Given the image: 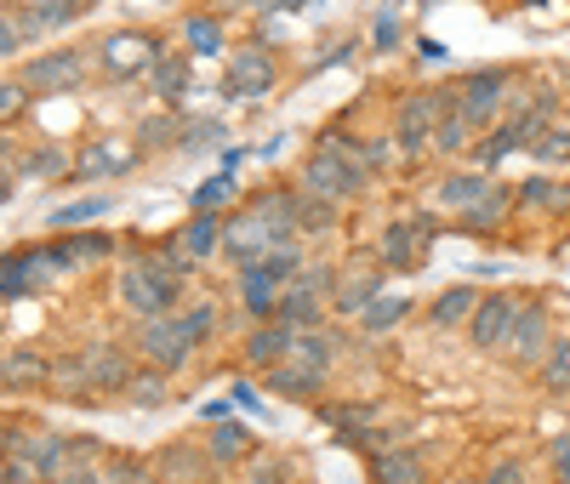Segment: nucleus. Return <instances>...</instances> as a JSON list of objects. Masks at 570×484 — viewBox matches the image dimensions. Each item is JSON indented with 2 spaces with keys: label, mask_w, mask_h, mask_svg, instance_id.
<instances>
[{
  "label": "nucleus",
  "mask_w": 570,
  "mask_h": 484,
  "mask_svg": "<svg viewBox=\"0 0 570 484\" xmlns=\"http://www.w3.org/2000/svg\"><path fill=\"white\" fill-rule=\"evenodd\" d=\"M343 285V268L337 263H308L279 297V325L292 330H325V314H331V297Z\"/></svg>",
  "instance_id": "obj_1"
},
{
  "label": "nucleus",
  "mask_w": 570,
  "mask_h": 484,
  "mask_svg": "<svg viewBox=\"0 0 570 484\" xmlns=\"http://www.w3.org/2000/svg\"><path fill=\"white\" fill-rule=\"evenodd\" d=\"M434 239H440V217H434V211L394 217L383 234H376V263H383L389 274H416Z\"/></svg>",
  "instance_id": "obj_2"
},
{
  "label": "nucleus",
  "mask_w": 570,
  "mask_h": 484,
  "mask_svg": "<svg viewBox=\"0 0 570 484\" xmlns=\"http://www.w3.org/2000/svg\"><path fill=\"white\" fill-rule=\"evenodd\" d=\"M365 182H371V171L360 160H343L331 149H314L303 160V177H297V188L314 194V200H325V206H348L354 194H365Z\"/></svg>",
  "instance_id": "obj_3"
},
{
  "label": "nucleus",
  "mask_w": 570,
  "mask_h": 484,
  "mask_svg": "<svg viewBox=\"0 0 570 484\" xmlns=\"http://www.w3.org/2000/svg\"><path fill=\"white\" fill-rule=\"evenodd\" d=\"M279 86V63L263 40L252 46H234L228 52V69H223V97L228 103H257V97H268Z\"/></svg>",
  "instance_id": "obj_4"
},
{
  "label": "nucleus",
  "mask_w": 570,
  "mask_h": 484,
  "mask_svg": "<svg viewBox=\"0 0 570 484\" xmlns=\"http://www.w3.org/2000/svg\"><path fill=\"white\" fill-rule=\"evenodd\" d=\"M166 58V46L142 29H115L98 40V69L109 80H137V75H155V63Z\"/></svg>",
  "instance_id": "obj_5"
},
{
  "label": "nucleus",
  "mask_w": 570,
  "mask_h": 484,
  "mask_svg": "<svg viewBox=\"0 0 570 484\" xmlns=\"http://www.w3.org/2000/svg\"><path fill=\"white\" fill-rule=\"evenodd\" d=\"M86 69H91V58L80 46H52V52H35L18 80L29 86V97H63V91H80Z\"/></svg>",
  "instance_id": "obj_6"
},
{
  "label": "nucleus",
  "mask_w": 570,
  "mask_h": 484,
  "mask_svg": "<svg viewBox=\"0 0 570 484\" xmlns=\"http://www.w3.org/2000/svg\"><path fill=\"white\" fill-rule=\"evenodd\" d=\"M137 354L149 359V371L160 376H177L188 359H195V336H188L183 314H166V319H149V325H137Z\"/></svg>",
  "instance_id": "obj_7"
},
{
  "label": "nucleus",
  "mask_w": 570,
  "mask_h": 484,
  "mask_svg": "<svg viewBox=\"0 0 570 484\" xmlns=\"http://www.w3.org/2000/svg\"><path fill=\"white\" fill-rule=\"evenodd\" d=\"M508 80H513V69H473V75L456 80V86H462V120H468L473 131H497V126H502Z\"/></svg>",
  "instance_id": "obj_8"
},
{
  "label": "nucleus",
  "mask_w": 570,
  "mask_h": 484,
  "mask_svg": "<svg viewBox=\"0 0 570 484\" xmlns=\"http://www.w3.org/2000/svg\"><path fill=\"white\" fill-rule=\"evenodd\" d=\"M120 303L149 325V319H166V314H183V290H171V285H160L142 263H120Z\"/></svg>",
  "instance_id": "obj_9"
},
{
  "label": "nucleus",
  "mask_w": 570,
  "mask_h": 484,
  "mask_svg": "<svg viewBox=\"0 0 570 484\" xmlns=\"http://www.w3.org/2000/svg\"><path fill=\"white\" fill-rule=\"evenodd\" d=\"M268 251H285V239L246 206V211H234L228 223H223V263H234V268H252V263H263Z\"/></svg>",
  "instance_id": "obj_10"
},
{
  "label": "nucleus",
  "mask_w": 570,
  "mask_h": 484,
  "mask_svg": "<svg viewBox=\"0 0 570 484\" xmlns=\"http://www.w3.org/2000/svg\"><path fill=\"white\" fill-rule=\"evenodd\" d=\"M519 308H525L519 290H491V297H480V308H473V319H468V343L480 354H502L508 336H513Z\"/></svg>",
  "instance_id": "obj_11"
},
{
  "label": "nucleus",
  "mask_w": 570,
  "mask_h": 484,
  "mask_svg": "<svg viewBox=\"0 0 570 484\" xmlns=\"http://www.w3.org/2000/svg\"><path fill=\"white\" fill-rule=\"evenodd\" d=\"M548 348H553V319H548V303L525 297V308H519L513 336H508V348H502V354H508L519 371H542Z\"/></svg>",
  "instance_id": "obj_12"
},
{
  "label": "nucleus",
  "mask_w": 570,
  "mask_h": 484,
  "mask_svg": "<svg viewBox=\"0 0 570 484\" xmlns=\"http://www.w3.org/2000/svg\"><path fill=\"white\" fill-rule=\"evenodd\" d=\"M434 131H440V97L434 91H411L400 103V120H394V149L411 160L422 149H434Z\"/></svg>",
  "instance_id": "obj_13"
},
{
  "label": "nucleus",
  "mask_w": 570,
  "mask_h": 484,
  "mask_svg": "<svg viewBox=\"0 0 570 484\" xmlns=\"http://www.w3.org/2000/svg\"><path fill=\"white\" fill-rule=\"evenodd\" d=\"M58 274H52V263H46V246H18V251H7V263H0V297L7 303H23V297H35V290H46Z\"/></svg>",
  "instance_id": "obj_14"
},
{
  "label": "nucleus",
  "mask_w": 570,
  "mask_h": 484,
  "mask_svg": "<svg viewBox=\"0 0 570 484\" xmlns=\"http://www.w3.org/2000/svg\"><path fill=\"white\" fill-rule=\"evenodd\" d=\"M137 160H142V149H137V142H126V137H91L86 149L75 155V177H80V182L126 177V171H131Z\"/></svg>",
  "instance_id": "obj_15"
},
{
  "label": "nucleus",
  "mask_w": 570,
  "mask_h": 484,
  "mask_svg": "<svg viewBox=\"0 0 570 484\" xmlns=\"http://www.w3.org/2000/svg\"><path fill=\"white\" fill-rule=\"evenodd\" d=\"M80 354H86V376H91V394L98 399H115V394H126V387L137 382V365H131V354L120 343H91Z\"/></svg>",
  "instance_id": "obj_16"
},
{
  "label": "nucleus",
  "mask_w": 570,
  "mask_h": 484,
  "mask_svg": "<svg viewBox=\"0 0 570 484\" xmlns=\"http://www.w3.org/2000/svg\"><path fill=\"white\" fill-rule=\"evenodd\" d=\"M383 263H360V268H343V285H337V297H331V314H343V319H360L376 297H383Z\"/></svg>",
  "instance_id": "obj_17"
},
{
  "label": "nucleus",
  "mask_w": 570,
  "mask_h": 484,
  "mask_svg": "<svg viewBox=\"0 0 570 484\" xmlns=\"http://www.w3.org/2000/svg\"><path fill=\"white\" fill-rule=\"evenodd\" d=\"M292 348H297V330L292 325H279V319H268V325H252V336H246V365L252 371H279V365H292Z\"/></svg>",
  "instance_id": "obj_18"
},
{
  "label": "nucleus",
  "mask_w": 570,
  "mask_h": 484,
  "mask_svg": "<svg viewBox=\"0 0 570 484\" xmlns=\"http://www.w3.org/2000/svg\"><path fill=\"white\" fill-rule=\"evenodd\" d=\"M279 297H285V285H279V279H268L257 263H252V268H240V308H246V319H252V325L279 319Z\"/></svg>",
  "instance_id": "obj_19"
},
{
  "label": "nucleus",
  "mask_w": 570,
  "mask_h": 484,
  "mask_svg": "<svg viewBox=\"0 0 570 484\" xmlns=\"http://www.w3.org/2000/svg\"><path fill=\"white\" fill-rule=\"evenodd\" d=\"M348 348V336L343 330H297V348H292V365L314 371V376H331V365H337V354Z\"/></svg>",
  "instance_id": "obj_20"
},
{
  "label": "nucleus",
  "mask_w": 570,
  "mask_h": 484,
  "mask_svg": "<svg viewBox=\"0 0 570 484\" xmlns=\"http://www.w3.org/2000/svg\"><path fill=\"white\" fill-rule=\"evenodd\" d=\"M212 451H195V445H166L160 451V462H155V473H160V484H206L212 478Z\"/></svg>",
  "instance_id": "obj_21"
},
{
  "label": "nucleus",
  "mask_w": 570,
  "mask_h": 484,
  "mask_svg": "<svg viewBox=\"0 0 570 484\" xmlns=\"http://www.w3.org/2000/svg\"><path fill=\"white\" fill-rule=\"evenodd\" d=\"M223 223H228V217H206V211H195V217H188L171 239L183 246V257L200 268V263H212V257L223 251Z\"/></svg>",
  "instance_id": "obj_22"
},
{
  "label": "nucleus",
  "mask_w": 570,
  "mask_h": 484,
  "mask_svg": "<svg viewBox=\"0 0 570 484\" xmlns=\"http://www.w3.org/2000/svg\"><path fill=\"white\" fill-rule=\"evenodd\" d=\"M473 308H480V290L473 285H445L434 303H428V325L434 330H468Z\"/></svg>",
  "instance_id": "obj_23"
},
{
  "label": "nucleus",
  "mask_w": 570,
  "mask_h": 484,
  "mask_svg": "<svg viewBox=\"0 0 570 484\" xmlns=\"http://www.w3.org/2000/svg\"><path fill=\"white\" fill-rule=\"evenodd\" d=\"M0 382L7 394H29V387H52V359L35 354V348H12L7 365H0Z\"/></svg>",
  "instance_id": "obj_24"
},
{
  "label": "nucleus",
  "mask_w": 570,
  "mask_h": 484,
  "mask_svg": "<svg viewBox=\"0 0 570 484\" xmlns=\"http://www.w3.org/2000/svg\"><path fill=\"white\" fill-rule=\"evenodd\" d=\"M371 484H428V462L411 445H394L383 456H371Z\"/></svg>",
  "instance_id": "obj_25"
},
{
  "label": "nucleus",
  "mask_w": 570,
  "mask_h": 484,
  "mask_svg": "<svg viewBox=\"0 0 570 484\" xmlns=\"http://www.w3.org/2000/svg\"><path fill=\"white\" fill-rule=\"evenodd\" d=\"M149 86H155L160 103H183V97L195 91V58H188V52H166V58L155 63Z\"/></svg>",
  "instance_id": "obj_26"
},
{
  "label": "nucleus",
  "mask_w": 570,
  "mask_h": 484,
  "mask_svg": "<svg viewBox=\"0 0 570 484\" xmlns=\"http://www.w3.org/2000/svg\"><path fill=\"white\" fill-rule=\"evenodd\" d=\"M263 394L308 405V399H320V394H325V376H314V371H303V365H279V371H268V376H263Z\"/></svg>",
  "instance_id": "obj_27"
},
{
  "label": "nucleus",
  "mask_w": 570,
  "mask_h": 484,
  "mask_svg": "<svg viewBox=\"0 0 570 484\" xmlns=\"http://www.w3.org/2000/svg\"><path fill=\"white\" fill-rule=\"evenodd\" d=\"M320 416L331 422V427H337L343 433V445H354L360 451V439H365V433H376V427H383V411H376V405H320Z\"/></svg>",
  "instance_id": "obj_28"
},
{
  "label": "nucleus",
  "mask_w": 570,
  "mask_h": 484,
  "mask_svg": "<svg viewBox=\"0 0 570 484\" xmlns=\"http://www.w3.org/2000/svg\"><path fill=\"white\" fill-rule=\"evenodd\" d=\"M519 206V188H508V182H497L491 194L473 211H462V234H491V228H502L508 223V211Z\"/></svg>",
  "instance_id": "obj_29"
},
{
  "label": "nucleus",
  "mask_w": 570,
  "mask_h": 484,
  "mask_svg": "<svg viewBox=\"0 0 570 484\" xmlns=\"http://www.w3.org/2000/svg\"><path fill=\"white\" fill-rule=\"evenodd\" d=\"M491 188H497V182H491L485 171H456V177H445V182H440V206L462 217V211H473V206H480Z\"/></svg>",
  "instance_id": "obj_30"
},
{
  "label": "nucleus",
  "mask_w": 570,
  "mask_h": 484,
  "mask_svg": "<svg viewBox=\"0 0 570 484\" xmlns=\"http://www.w3.org/2000/svg\"><path fill=\"white\" fill-rule=\"evenodd\" d=\"M23 177H29V182H58V177H75V155L63 149V142H35V149L23 155Z\"/></svg>",
  "instance_id": "obj_31"
},
{
  "label": "nucleus",
  "mask_w": 570,
  "mask_h": 484,
  "mask_svg": "<svg viewBox=\"0 0 570 484\" xmlns=\"http://www.w3.org/2000/svg\"><path fill=\"white\" fill-rule=\"evenodd\" d=\"M183 46H188V58H217L223 46H228L217 12H188V18H183Z\"/></svg>",
  "instance_id": "obj_32"
},
{
  "label": "nucleus",
  "mask_w": 570,
  "mask_h": 484,
  "mask_svg": "<svg viewBox=\"0 0 570 484\" xmlns=\"http://www.w3.org/2000/svg\"><path fill=\"white\" fill-rule=\"evenodd\" d=\"M109 194H86V200H69V206H58L52 217H46V223H52L58 234H80L86 223H98V217H109Z\"/></svg>",
  "instance_id": "obj_33"
},
{
  "label": "nucleus",
  "mask_w": 570,
  "mask_h": 484,
  "mask_svg": "<svg viewBox=\"0 0 570 484\" xmlns=\"http://www.w3.org/2000/svg\"><path fill=\"white\" fill-rule=\"evenodd\" d=\"M206 451H212V462H217V467L252 462V433H246L240 422H217V427H212V445H206Z\"/></svg>",
  "instance_id": "obj_34"
},
{
  "label": "nucleus",
  "mask_w": 570,
  "mask_h": 484,
  "mask_svg": "<svg viewBox=\"0 0 570 484\" xmlns=\"http://www.w3.org/2000/svg\"><path fill=\"white\" fill-rule=\"evenodd\" d=\"M405 314H411V297H405V290H383V297H376V303L360 314V330H365V336H383V330H394Z\"/></svg>",
  "instance_id": "obj_35"
},
{
  "label": "nucleus",
  "mask_w": 570,
  "mask_h": 484,
  "mask_svg": "<svg viewBox=\"0 0 570 484\" xmlns=\"http://www.w3.org/2000/svg\"><path fill=\"white\" fill-rule=\"evenodd\" d=\"M23 12H29V23H35L40 34H52V29L80 23L91 7H86V0H35V7H23Z\"/></svg>",
  "instance_id": "obj_36"
},
{
  "label": "nucleus",
  "mask_w": 570,
  "mask_h": 484,
  "mask_svg": "<svg viewBox=\"0 0 570 484\" xmlns=\"http://www.w3.org/2000/svg\"><path fill=\"white\" fill-rule=\"evenodd\" d=\"M183 142V120L177 115H149V120H137V149L142 155H166Z\"/></svg>",
  "instance_id": "obj_37"
},
{
  "label": "nucleus",
  "mask_w": 570,
  "mask_h": 484,
  "mask_svg": "<svg viewBox=\"0 0 570 484\" xmlns=\"http://www.w3.org/2000/svg\"><path fill=\"white\" fill-rule=\"evenodd\" d=\"M519 206H537V211H570V182L525 177V182H519Z\"/></svg>",
  "instance_id": "obj_38"
},
{
  "label": "nucleus",
  "mask_w": 570,
  "mask_h": 484,
  "mask_svg": "<svg viewBox=\"0 0 570 484\" xmlns=\"http://www.w3.org/2000/svg\"><path fill=\"white\" fill-rule=\"evenodd\" d=\"M35 40H40V29L29 23L23 7H0V52H7V58H23V46H35Z\"/></svg>",
  "instance_id": "obj_39"
},
{
  "label": "nucleus",
  "mask_w": 570,
  "mask_h": 484,
  "mask_svg": "<svg viewBox=\"0 0 570 484\" xmlns=\"http://www.w3.org/2000/svg\"><path fill=\"white\" fill-rule=\"evenodd\" d=\"M223 137H228V126H223L217 115L183 120V142H177V155H206V149H223Z\"/></svg>",
  "instance_id": "obj_40"
},
{
  "label": "nucleus",
  "mask_w": 570,
  "mask_h": 484,
  "mask_svg": "<svg viewBox=\"0 0 570 484\" xmlns=\"http://www.w3.org/2000/svg\"><path fill=\"white\" fill-rule=\"evenodd\" d=\"M52 387H58V394H69V399H98V394H91V376H86V354L52 359Z\"/></svg>",
  "instance_id": "obj_41"
},
{
  "label": "nucleus",
  "mask_w": 570,
  "mask_h": 484,
  "mask_svg": "<svg viewBox=\"0 0 570 484\" xmlns=\"http://www.w3.org/2000/svg\"><path fill=\"white\" fill-rule=\"evenodd\" d=\"M537 382L548 387V394H570V336H553V348H548Z\"/></svg>",
  "instance_id": "obj_42"
},
{
  "label": "nucleus",
  "mask_w": 570,
  "mask_h": 484,
  "mask_svg": "<svg viewBox=\"0 0 570 484\" xmlns=\"http://www.w3.org/2000/svg\"><path fill=\"white\" fill-rule=\"evenodd\" d=\"M166 394H171V376H160V371H137V382L126 387V405H137V411H160Z\"/></svg>",
  "instance_id": "obj_43"
},
{
  "label": "nucleus",
  "mask_w": 570,
  "mask_h": 484,
  "mask_svg": "<svg viewBox=\"0 0 570 484\" xmlns=\"http://www.w3.org/2000/svg\"><path fill=\"white\" fill-rule=\"evenodd\" d=\"M473 137H480V131H473V126L462 120V109H456V115H440L434 149H440V155H473Z\"/></svg>",
  "instance_id": "obj_44"
},
{
  "label": "nucleus",
  "mask_w": 570,
  "mask_h": 484,
  "mask_svg": "<svg viewBox=\"0 0 570 484\" xmlns=\"http://www.w3.org/2000/svg\"><path fill=\"white\" fill-rule=\"evenodd\" d=\"M234 194H240V182H234V171H217V177H206L200 188H195V211H206V217H217Z\"/></svg>",
  "instance_id": "obj_45"
},
{
  "label": "nucleus",
  "mask_w": 570,
  "mask_h": 484,
  "mask_svg": "<svg viewBox=\"0 0 570 484\" xmlns=\"http://www.w3.org/2000/svg\"><path fill=\"white\" fill-rule=\"evenodd\" d=\"M525 155H531L537 166H570V126H548Z\"/></svg>",
  "instance_id": "obj_46"
},
{
  "label": "nucleus",
  "mask_w": 570,
  "mask_h": 484,
  "mask_svg": "<svg viewBox=\"0 0 570 484\" xmlns=\"http://www.w3.org/2000/svg\"><path fill=\"white\" fill-rule=\"evenodd\" d=\"M331 228H337V206H325V200H314V194H303L297 234H303V239H320V234H331Z\"/></svg>",
  "instance_id": "obj_47"
},
{
  "label": "nucleus",
  "mask_w": 570,
  "mask_h": 484,
  "mask_svg": "<svg viewBox=\"0 0 570 484\" xmlns=\"http://www.w3.org/2000/svg\"><path fill=\"white\" fill-rule=\"evenodd\" d=\"M75 239V257H80V268H91V263H109L115 257V234H104V228H80V234H69Z\"/></svg>",
  "instance_id": "obj_48"
},
{
  "label": "nucleus",
  "mask_w": 570,
  "mask_h": 484,
  "mask_svg": "<svg viewBox=\"0 0 570 484\" xmlns=\"http://www.w3.org/2000/svg\"><path fill=\"white\" fill-rule=\"evenodd\" d=\"M217 319H223V314H217V303H212V297L183 308V325H188V336H195V348H206L212 336H217Z\"/></svg>",
  "instance_id": "obj_49"
},
{
  "label": "nucleus",
  "mask_w": 570,
  "mask_h": 484,
  "mask_svg": "<svg viewBox=\"0 0 570 484\" xmlns=\"http://www.w3.org/2000/svg\"><path fill=\"white\" fill-rule=\"evenodd\" d=\"M104 478H109V484H160V473H155L149 462H137V456H115V462H104Z\"/></svg>",
  "instance_id": "obj_50"
},
{
  "label": "nucleus",
  "mask_w": 570,
  "mask_h": 484,
  "mask_svg": "<svg viewBox=\"0 0 570 484\" xmlns=\"http://www.w3.org/2000/svg\"><path fill=\"white\" fill-rule=\"evenodd\" d=\"M246 484H292V462L285 456H252L246 462Z\"/></svg>",
  "instance_id": "obj_51"
},
{
  "label": "nucleus",
  "mask_w": 570,
  "mask_h": 484,
  "mask_svg": "<svg viewBox=\"0 0 570 484\" xmlns=\"http://www.w3.org/2000/svg\"><path fill=\"white\" fill-rule=\"evenodd\" d=\"M400 34H405L400 12H394V7H383V12H376V23H371V46H376V52H394Z\"/></svg>",
  "instance_id": "obj_52"
},
{
  "label": "nucleus",
  "mask_w": 570,
  "mask_h": 484,
  "mask_svg": "<svg viewBox=\"0 0 570 484\" xmlns=\"http://www.w3.org/2000/svg\"><path fill=\"white\" fill-rule=\"evenodd\" d=\"M354 52H360V40H331L325 52H320V58L308 63V75H325V69H337V63H348Z\"/></svg>",
  "instance_id": "obj_53"
},
{
  "label": "nucleus",
  "mask_w": 570,
  "mask_h": 484,
  "mask_svg": "<svg viewBox=\"0 0 570 484\" xmlns=\"http://www.w3.org/2000/svg\"><path fill=\"white\" fill-rule=\"evenodd\" d=\"M23 103H29V86H23V80L12 75L7 86H0V120H7V126H12V120L23 115Z\"/></svg>",
  "instance_id": "obj_54"
},
{
  "label": "nucleus",
  "mask_w": 570,
  "mask_h": 484,
  "mask_svg": "<svg viewBox=\"0 0 570 484\" xmlns=\"http://www.w3.org/2000/svg\"><path fill=\"white\" fill-rule=\"evenodd\" d=\"M480 484H531V467L519 462V456H502V462H497V467H491Z\"/></svg>",
  "instance_id": "obj_55"
},
{
  "label": "nucleus",
  "mask_w": 570,
  "mask_h": 484,
  "mask_svg": "<svg viewBox=\"0 0 570 484\" xmlns=\"http://www.w3.org/2000/svg\"><path fill=\"white\" fill-rule=\"evenodd\" d=\"M394 155H400V149H394V137H365V166H371V177H376V171H389Z\"/></svg>",
  "instance_id": "obj_56"
},
{
  "label": "nucleus",
  "mask_w": 570,
  "mask_h": 484,
  "mask_svg": "<svg viewBox=\"0 0 570 484\" xmlns=\"http://www.w3.org/2000/svg\"><path fill=\"white\" fill-rule=\"evenodd\" d=\"M548 467H553L559 484H570V433H559V439L548 445Z\"/></svg>",
  "instance_id": "obj_57"
},
{
  "label": "nucleus",
  "mask_w": 570,
  "mask_h": 484,
  "mask_svg": "<svg viewBox=\"0 0 570 484\" xmlns=\"http://www.w3.org/2000/svg\"><path fill=\"white\" fill-rule=\"evenodd\" d=\"M58 484H109V478H104V467H91V462H75V467H69V473H63Z\"/></svg>",
  "instance_id": "obj_58"
},
{
  "label": "nucleus",
  "mask_w": 570,
  "mask_h": 484,
  "mask_svg": "<svg viewBox=\"0 0 570 484\" xmlns=\"http://www.w3.org/2000/svg\"><path fill=\"white\" fill-rule=\"evenodd\" d=\"M234 405H240V411H257L263 399H257V387H252V382H240V387H234Z\"/></svg>",
  "instance_id": "obj_59"
},
{
  "label": "nucleus",
  "mask_w": 570,
  "mask_h": 484,
  "mask_svg": "<svg viewBox=\"0 0 570 484\" xmlns=\"http://www.w3.org/2000/svg\"><path fill=\"white\" fill-rule=\"evenodd\" d=\"M200 416H206L212 427H217V422H234V416H228V399H212V405H200Z\"/></svg>",
  "instance_id": "obj_60"
},
{
  "label": "nucleus",
  "mask_w": 570,
  "mask_h": 484,
  "mask_svg": "<svg viewBox=\"0 0 570 484\" xmlns=\"http://www.w3.org/2000/svg\"><path fill=\"white\" fill-rule=\"evenodd\" d=\"M456 484H462V478H456Z\"/></svg>",
  "instance_id": "obj_61"
}]
</instances>
